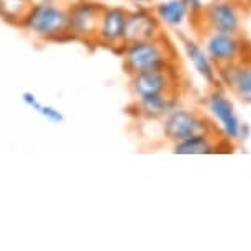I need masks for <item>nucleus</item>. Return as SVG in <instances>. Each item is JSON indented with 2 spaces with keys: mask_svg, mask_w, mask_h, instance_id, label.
I'll use <instances>...</instances> for the list:
<instances>
[{
  "mask_svg": "<svg viewBox=\"0 0 251 251\" xmlns=\"http://www.w3.org/2000/svg\"><path fill=\"white\" fill-rule=\"evenodd\" d=\"M120 56L123 58V69L130 75L176 66L174 48L163 35L125 45Z\"/></svg>",
  "mask_w": 251,
  "mask_h": 251,
  "instance_id": "nucleus-1",
  "label": "nucleus"
},
{
  "mask_svg": "<svg viewBox=\"0 0 251 251\" xmlns=\"http://www.w3.org/2000/svg\"><path fill=\"white\" fill-rule=\"evenodd\" d=\"M20 28L43 41L73 40L69 35L68 7L56 2H33L20 23Z\"/></svg>",
  "mask_w": 251,
  "mask_h": 251,
  "instance_id": "nucleus-2",
  "label": "nucleus"
},
{
  "mask_svg": "<svg viewBox=\"0 0 251 251\" xmlns=\"http://www.w3.org/2000/svg\"><path fill=\"white\" fill-rule=\"evenodd\" d=\"M205 31H222L240 35L243 26V3L241 0H214L194 15Z\"/></svg>",
  "mask_w": 251,
  "mask_h": 251,
  "instance_id": "nucleus-3",
  "label": "nucleus"
},
{
  "mask_svg": "<svg viewBox=\"0 0 251 251\" xmlns=\"http://www.w3.org/2000/svg\"><path fill=\"white\" fill-rule=\"evenodd\" d=\"M214 126L197 110L176 107L163 118V135L171 143H179L199 133H210Z\"/></svg>",
  "mask_w": 251,
  "mask_h": 251,
  "instance_id": "nucleus-4",
  "label": "nucleus"
},
{
  "mask_svg": "<svg viewBox=\"0 0 251 251\" xmlns=\"http://www.w3.org/2000/svg\"><path fill=\"white\" fill-rule=\"evenodd\" d=\"M105 5L99 0H75L68 5L69 35L73 40L94 43Z\"/></svg>",
  "mask_w": 251,
  "mask_h": 251,
  "instance_id": "nucleus-5",
  "label": "nucleus"
},
{
  "mask_svg": "<svg viewBox=\"0 0 251 251\" xmlns=\"http://www.w3.org/2000/svg\"><path fill=\"white\" fill-rule=\"evenodd\" d=\"M130 91L135 100L163 92H179V79L176 66L168 69L145 71L130 75Z\"/></svg>",
  "mask_w": 251,
  "mask_h": 251,
  "instance_id": "nucleus-6",
  "label": "nucleus"
},
{
  "mask_svg": "<svg viewBox=\"0 0 251 251\" xmlns=\"http://www.w3.org/2000/svg\"><path fill=\"white\" fill-rule=\"evenodd\" d=\"M203 50L217 68L238 61L246 54V46L240 35L222 31H205Z\"/></svg>",
  "mask_w": 251,
  "mask_h": 251,
  "instance_id": "nucleus-7",
  "label": "nucleus"
},
{
  "mask_svg": "<svg viewBox=\"0 0 251 251\" xmlns=\"http://www.w3.org/2000/svg\"><path fill=\"white\" fill-rule=\"evenodd\" d=\"M126 13H128V10H125L123 7L103 8L94 43L105 46V48H110L115 51V53L120 54L123 46H125L123 33H125Z\"/></svg>",
  "mask_w": 251,
  "mask_h": 251,
  "instance_id": "nucleus-8",
  "label": "nucleus"
},
{
  "mask_svg": "<svg viewBox=\"0 0 251 251\" xmlns=\"http://www.w3.org/2000/svg\"><path fill=\"white\" fill-rule=\"evenodd\" d=\"M217 79L226 89H230L241 102L251 103V56L217 68Z\"/></svg>",
  "mask_w": 251,
  "mask_h": 251,
  "instance_id": "nucleus-9",
  "label": "nucleus"
},
{
  "mask_svg": "<svg viewBox=\"0 0 251 251\" xmlns=\"http://www.w3.org/2000/svg\"><path fill=\"white\" fill-rule=\"evenodd\" d=\"M163 35L161 33V23L156 18L151 7H136L135 10H128L125 22V33H123V41L125 45L133 43V41L150 40Z\"/></svg>",
  "mask_w": 251,
  "mask_h": 251,
  "instance_id": "nucleus-10",
  "label": "nucleus"
},
{
  "mask_svg": "<svg viewBox=\"0 0 251 251\" xmlns=\"http://www.w3.org/2000/svg\"><path fill=\"white\" fill-rule=\"evenodd\" d=\"M205 105L208 108V112L212 113V117L215 118V122H219L225 138L238 140L241 122L235 113L233 102L226 97V94L224 91H220V89H214V91L208 94Z\"/></svg>",
  "mask_w": 251,
  "mask_h": 251,
  "instance_id": "nucleus-11",
  "label": "nucleus"
},
{
  "mask_svg": "<svg viewBox=\"0 0 251 251\" xmlns=\"http://www.w3.org/2000/svg\"><path fill=\"white\" fill-rule=\"evenodd\" d=\"M177 103L179 92H163L135 100V108L140 117L158 120V118H164L173 108H176Z\"/></svg>",
  "mask_w": 251,
  "mask_h": 251,
  "instance_id": "nucleus-12",
  "label": "nucleus"
},
{
  "mask_svg": "<svg viewBox=\"0 0 251 251\" xmlns=\"http://www.w3.org/2000/svg\"><path fill=\"white\" fill-rule=\"evenodd\" d=\"M181 40H182L184 54L191 61V64L194 66V69L197 71V74L201 75L202 79H205L208 84L215 86V84L219 82V79H217V66L208 58L205 50H203L197 41L191 40V38L182 36Z\"/></svg>",
  "mask_w": 251,
  "mask_h": 251,
  "instance_id": "nucleus-13",
  "label": "nucleus"
},
{
  "mask_svg": "<svg viewBox=\"0 0 251 251\" xmlns=\"http://www.w3.org/2000/svg\"><path fill=\"white\" fill-rule=\"evenodd\" d=\"M153 12L161 25L176 28L186 22L187 15L191 13V8H189L186 0H164V2L154 5Z\"/></svg>",
  "mask_w": 251,
  "mask_h": 251,
  "instance_id": "nucleus-14",
  "label": "nucleus"
},
{
  "mask_svg": "<svg viewBox=\"0 0 251 251\" xmlns=\"http://www.w3.org/2000/svg\"><path fill=\"white\" fill-rule=\"evenodd\" d=\"M217 148H219V145H217V136H214V131H210V133L194 135L187 140L174 143L173 153H176V154H208V153L217 151Z\"/></svg>",
  "mask_w": 251,
  "mask_h": 251,
  "instance_id": "nucleus-15",
  "label": "nucleus"
},
{
  "mask_svg": "<svg viewBox=\"0 0 251 251\" xmlns=\"http://www.w3.org/2000/svg\"><path fill=\"white\" fill-rule=\"evenodd\" d=\"M31 3L33 2H26V0H0V18L10 25L20 26Z\"/></svg>",
  "mask_w": 251,
  "mask_h": 251,
  "instance_id": "nucleus-16",
  "label": "nucleus"
},
{
  "mask_svg": "<svg viewBox=\"0 0 251 251\" xmlns=\"http://www.w3.org/2000/svg\"><path fill=\"white\" fill-rule=\"evenodd\" d=\"M38 115H41L43 118H46L48 122L54 123V125H61L64 122V113L58 110L56 107L53 105H45V103H40V107L35 110Z\"/></svg>",
  "mask_w": 251,
  "mask_h": 251,
  "instance_id": "nucleus-17",
  "label": "nucleus"
},
{
  "mask_svg": "<svg viewBox=\"0 0 251 251\" xmlns=\"http://www.w3.org/2000/svg\"><path fill=\"white\" fill-rule=\"evenodd\" d=\"M22 100H23V103H25L26 107H30V108H33V110H36L38 107H40V100H38V97L35 96L33 92H30V91H25L22 94Z\"/></svg>",
  "mask_w": 251,
  "mask_h": 251,
  "instance_id": "nucleus-18",
  "label": "nucleus"
},
{
  "mask_svg": "<svg viewBox=\"0 0 251 251\" xmlns=\"http://www.w3.org/2000/svg\"><path fill=\"white\" fill-rule=\"evenodd\" d=\"M186 2H187L189 8H191V15H196V13L201 12V8L203 7L202 5L203 0H186Z\"/></svg>",
  "mask_w": 251,
  "mask_h": 251,
  "instance_id": "nucleus-19",
  "label": "nucleus"
},
{
  "mask_svg": "<svg viewBox=\"0 0 251 251\" xmlns=\"http://www.w3.org/2000/svg\"><path fill=\"white\" fill-rule=\"evenodd\" d=\"M131 3H135L136 7H151L156 0H130Z\"/></svg>",
  "mask_w": 251,
  "mask_h": 251,
  "instance_id": "nucleus-20",
  "label": "nucleus"
},
{
  "mask_svg": "<svg viewBox=\"0 0 251 251\" xmlns=\"http://www.w3.org/2000/svg\"><path fill=\"white\" fill-rule=\"evenodd\" d=\"M45 2H56V0H45Z\"/></svg>",
  "mask_w": 251,
  "mask_h": 251,
  "instance_id": "nucleus-21",
  "label": "nucleus"
},
{
  "mask_svg": "<svg viewBox=\"0 0 251 251\" xmlns=\"http://www.w3.org/2000/svg\"><path fill=\"white\" fill-rule=\"evenodd\" d=\"M26 2H35V0H26Z\"/></svg>",
  "mask_w": 251,
  "mask_h": 251,
  "instance_id": "nucleus-22",
  "label": "nucleus"
}]
</instances>
